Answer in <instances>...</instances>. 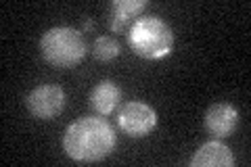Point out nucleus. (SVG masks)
I'll list each match as a JSON object with an SVG mask.
<instances>
[{"instance_id":"f257e3e1","label":"nucleus","mask_w":251,"mask_h":167,"mask_svg":"<svg viewBox=\"0 0 251 167\" xmlns=\"http://www.w3.org/2000/svg\"><path fill=\"white\" fill-rule=\"evenodd\" d=\"M115 132L103 117H82L65 130L63 150L75 163H99L115 148Z\"/></svg>"},{"instance_id":"f03ea898","label":"nucleus","mask_w":251,"mask_h":167,"mask_svg":"<svg viewBox=\"0 0 251 167\" xmlns=\"http://www.w3.org/2000/svg\"><path fill=\"white\" fill-rule=\"evenodd\" d=\"M128 42L134 54L147 61H157L168 57L174 48V31L163 19L155 15H145L130 25Z\"/></svg>"},{"instance_id":"7ed1b4c3","label":"nucleus","mask_w":251,"mask_h":167,"mask_svg":"<svg viewBox=\"0 0 251 167\" xmlns=\"http://www.w3.org/2000/svg\"><path fill=\"white\" fill-rule=\"evenodd\" d=\"M40 52L49 65L57 69H72L84 61L88 46L80 29L75 27H50L40 38Z\"/></svg>"},{"instance_id":"20e7f679","label":"nucleus","mask_w":251,"mask_h":167,"mask_svg":"<svg viewBox=\"0 0 251 167\" xmlns=\"http://www.w3.org/2000/svg\"><path fill=\"white\" fill-rule=\"evenodd\" d=\"M117 123H120L122 132L130 138H145L149 136L155 125H157V113L153 107L140 100H130L122 107L120 115H117Z\"/></svg>"},{"instance_id":"39448f33","label":"nucleus","mask_w":251,"mask_h":167,"mask_svg":"<svg viewBox=\"0 0 251 167\" xmlns=\"http://www.w3.org/2000/svg\"><path fill=\"white\" fill-rule=\"evenodd\" d=\"M25 107L36 119L49 121L57 117L65 107V92L54 84H42L25 96Z\"/></svg>"},{"instance_id":"423d86ee","label":"nucleus","mask_w":251,"mask_h":167,"mask_svg":"<svg viewBox=\"0 0 251 167\" xmlns=\"http://www.w3.org/2000/svg\"><path fill=\"white\" fill-rule=\"evenodd\" d=\"M239 125V111L228 102H218L205 111V130L216 140L232 136Z\"/></svg>"},{"instance_id":"0eeeda50","label":"nucleus","mask_w":251,"mask_h":167,"mask_svg":"<svg viewBox=\"0 0 251 167\" xmlns=\"http://www.w3.org/2000/svg\"><path fill=\"white\" fill-rule=\"evenodd\" d=\"M147 4H149L147 0H113L109 4V17H107L109 29L113 34H124L128 29L130 21L138 17L147 9Z\"/></svg>"},{"instance_id":"6e6552de","label":"nucleus","mask_w":251,"mask_h":167,"mask_svg":"<svg viewBox=\"0 0 251 167\" xmlns=\"http://www.w3.org/2000/svg\"><path fill=\"white\" fill-rule=\"evenodd\" d=\"M193 167H232L234 155L232 150L220 140H211L201 144L199 150L191 157Z\"/></svg>"},{"instance_id":"1a4fd4ad","label":"nucleus","mask_w":251,"mask_h":167,"mask_svg":"<svg viewBox=\"0 0 251 167\" xmlns=\"http://www.w3.org/2000/svg\"><path fill=\"white\" fill-rule=\"evenodd\" d=\"M120 100H122V88L111 79L99 82L90 92V107L100 117L111 115L115 107L120 105Z\"/></svg>"},{"instance_id":"9d476101","label":"nucleus","mask_w":251,"mask_h":167,"mask_svg":"<svg viewBox=\"0 0 251 167\" xmlns=\"http://www.w3.org/2000/svg\"><path fill=\"white\" fill-rule=\"evenodd\" d=\"M122 52V46L115 38L111 36H100L94 40V46H92V54L97 57L99 61H113L115 57H120Z\"/></svg>"},{"instance_id":"9b49d317","label":"nucleus","mask_w":251,"mask_h":167,"mask_svg":"<svg viewBox=\"0 0 251 167\" xmlns=\"http://www.w3.org/2000/svg\"><path fill=\"white\" fill-rule=\"evenodd\" d=\"M92 27H94V23H92L90 19H86V21H84V25H82V29H84V31H90Z\"/></svg>"}]
</instances>
